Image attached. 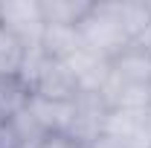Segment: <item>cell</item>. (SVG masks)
<instances>
[{
	"label": "cell",
	"mask_w": 151,
	"mask_h": 148,
	"mask_svg": "<svg viewBox=\"0 0 151 148\" xmlns=\"http://www.w3.org/2000/svg\"><path fill=\"white\" fill-rule=\"evenodd\" d=\"M70 145V139L67 137H55V134H44V137H38V139H29V142H20L15 148H67Z\"/></svg>",
	"instance_id": "cell-11"
},
{
	"label": "cell",
	"mask_w": 151,
	"mask_h": 148,
	"mask_svg": "<svg viewBox=\"0 0 151 148\" xmlns=\"http://www.w3.org/2000/svg\"><path fill=\"white\" fill-rule=\"evenodd\" d=\"M81 35H78V26H47L44 38H41V52L47 58H55V61H67L81 50Z\"/></svg>",
	"instance_id": "cell-8"
},
{
	"label": "cell",
	"mask_w": 151,
	"mask_h": 148,
	"mask_svg": "<svg viewBox=\"0 0 151 148\" xmlns=\"http://www.w3.org/2000/svg\"><path fill=\"white\" fill-rule=\"evenodd\" d=\"M108 102L102 93H78L73 99V125H70V139L73 142H93L105 134V119H108Z\"/></svg>",
	"instance_id": "cell-5"
},
{
	"label": "cell",
	"mask_w": 151,
	"mask_h": 148,
	"mask_svg": "<svg viewBox=\"0 0 151 148\" xmlns=\"http://www.w3.org/2000/svg\"><path fill=\"white\" fill-rule=\"evenodd\" d=\"M23 55H26V47L18 44L0 26V78H18L23 67Z\"/></svg>",
	"instance_id": "cell-10"
},
{
	"label": "cell",
	"mask_w": 151,
	"mask_h": 148,
	"mask_svg": "<svg viewBox=\"0 0 151 148\" xmlns=\"http://www.w3.org/2000/svg\"><path fill=\"white\" fill-rule=\"evenodd\" d=\"M0 26L15 38L18 44H23L26 50L41 47L44 38V15H41V3L38 0H9L0 3Z\"/></svg>",
	"instance_id": "cell-3"
},
{
	"label": "cell",
	"mask_w": 151,
	"mask_h": 148,
	"mask_svg": "<svg viewBox=\"0 0 151 148\" xmlns=\"http://www.w3.org/2000/svg\"><path fill=\"white\" fill-rule=\"evenodd\" d=\"M0 148H12V131H9V116L0 111Z\"/></svg>",
	"instance_id": "cell-12"
},
{
	"label": "cell",
	"mask_w": 151,
	"mask_h": 148,
	"mask_svg": "<svg viewBox=\"0 0 151 148\" xmlns=\"http://www.w3.org/2000/svg\"><path fill=\"white\" fill-rule=\"evenodd\" d=\"M102 96L108 108H151V50L131 44L113 55Z\"/></svg>",
	"instance_id": "cell-2"
},
{
	"label": "cell",
	"mask_w": 151,
	"mask_h": 148,
	"mask_svg": "<svg viewBox=\"0 0 151 148\" xmlns=\"http://www.w3.org/2000/svg\"><path fill=\"white\" fill-rule=\"evenodd\" d=\"M67 148H90V145H87V142H73V139H70V145H67Z\"/></svg>",
	"instance_id": "cell-15"
},
{
	"label": "cell",
	"mask_w": 151,
	"mask_h": 148,
	"mask_svg": "<svg viewBox=\"0 0 151 148\" xmlns=\"http://www.w3.org/2000/svg\"><path fill=\"white\" fill-rule=\"evenodd\" d=\"M47 26H78L93 9L87 0H38Z\"/></svg>",
	"instance_id": "cell-9"
},
{
	"label": "cell",
	"mask_w": 151,
	"mask_h": 148,
	"mask_svg": "<svg viewBox=\"0 0 151 148\" xmlns=\"http://www.w3.org/2000/svg\"><path fill=\"white\" fill-rule=\"evenodd\" d=\"M148 26L151 12L145 0H102L93 3L87 18L78 23V35L90 52L111 61L125 47L137 44Z\"/></svg>",
	"instance_id": "cell-1"
},
{
	"label": "cell",
	"mask_w": 151,
	"mask_h": 148,
	"mask_svg": "<svg viewBox=\"0 0 151 148\" xmlns=\"http://www.w3.org/2000/svg\"><path fill=\"white\" fill-rule=\"evenodd\" d=\"M137 44H142V47H145V50H151V26H148V29H145V35L139 38V41H137Z\"/></svg>",
	"instance_id": "cell-14"
},
{
	"label": "cell",
	"mask_w": 151,
	"mask_h": 148,
	"mask_svg": "<svg viewBox=\"0 0 151 148\" xmlns=\"http://www.w3.org/2000/svg\"><path fill=\"white\" fill-rule=\"evenodd\" d=\"M64 64L70 67L76 84H78V93H102L105 81H108V70H111V61L108 58H102L96 52H90L87 47H81Z\"/></svg>",
	"instance_id": "cell-7"
},
{
	"label": "cell",
	"mask_w": 151,
	"mask_h": 148,
	"mask_svg": "<svg viewBox=\"0 0 151 148\" xmlns=\"http://www.w3.org/2000/svg\"><path fill=\"white\" fill-rule=\"evenodd\" d=\"M105 134L128 148H151V108H111Z\"/></svg>",
	"instance_id": "cell-4"
},
{
	"label": "cell",
	"mask_w": 151,
	"mask_h": 148,
	"mask_svg": "<svg viewBox=\"0 0 151 148\" xmlns=\"http://www.w3.org/2000/svg\"><path fill=\"white\" fill-rule=\"evenodd\" d=\"M90 148H128L125 142H119L116 137H108V134H102L99 139H93L90 142Z\"/></svg>",
	"instance_id": "cell-13"
},
{
	"label": "cell",
	"mask_w": 151,
	"mask_h": 148,
	"mask_svg": "<svg viewBox=\"0 0 151 148\" xmlns=\"http://www.w3.org/2000/svg\"><path fill=\"white\" fill-rule=\"evenodd\" d=\"M26 111L35 119V125L44 134H55L70 139V125H73V102H55L44 96H26Z\"/></svg>",
	"instance_id": "cell-6"
}]
</instances>
